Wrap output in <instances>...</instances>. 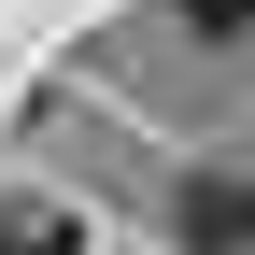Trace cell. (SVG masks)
<instances>
[{
	"instance_id": "obj_1",
	"label": "cell",
	"mask_w": 255,
	"mask_h": 255,
	"mask_svg": "<svg viewBox=\"0 0 255 255\" xmlns=\"http://www.w3.org/2000/svg\"><path fill=\"white\" fill-rule=\"evenodd\" d=\"M0 255H85V241H71V227H57V213H43V199H0Z\"/></svg>"
},
{
	"instance_id": "obj_2",
	"label": "cell",
	"mask_w": 255,
	"mask_h": 255,
	"mask_svg": "<svg viewBox=\"0 0 255 255\" xmlns=\"http://www.w3.org/2000/svg\"><path fill=\"white\" fill-rule=\"evenodd\" d=\"M184 227H199V241H213V255H227V241H241V227H255V213H241V199H227V184H199V199H184Z\"/></svg>"
},
{
	"instance_id": "obj_3",
	"label": "cell",
	"mask_w": 255,
	"mask_h": 255,
	"mask_svg": "<svg viewBox=\"0 0 255 255\" xmlns=\"http://www.w3.org/2000/svg\"><path fill=\"white\" fill-rule=\"evenodd\" d=\"M184 14H199V28H241V14H255V0H184Z\"/></svg>"
}]
</instances>
